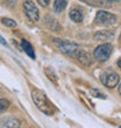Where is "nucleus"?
<instances>
[{"label": "nucleus", "mask_w": 121, "mask_h": 128, "mask_svg": "<svg viewBox=\"0 0 121 128\" xmlns=\"http://www.w3.org/2000/svg\"><path fill=\"white\" fill-rule=\"evenodd\" d=\"M32 98H33V101L35 102V105L41 112H43L44 114L47 115H52L54 106L43 92L40 91L38 88H33L32 90Z\"/></svg>", "instance_id": "obj_1"}, {"label": "nucleus", "mask_w": 121, "mask_h": 128, "mask_svg": "<svg viewBox=\"0 0 121 128\" xmlns=\"http://www.w3.org/2000/svg\"><path fill=\"white\" fill-rule=\"evenodd\" d=\"M54 42L62 52H64L65 55H69V56H72V57H76L77 54L79 52V50H80V47L77 43H74V42H70V41L55 38Z\"/></svg>", "instance_id": "obj_2"}, {"label": "nucleus", "mask_w": 121, "mask_h": 128, "mask_svg": "<svg viewBox=\"0 0 121 128\" xmlns=\"http://www.w3.org/2000/svg\"><path fill=\"white\" fill-rule=\"evenodd\" d=\"M100 79L105 86H107L110 88H113L118 85L119 80H120V77H119V74L116 72L110 70V71H104L100 76Z\"/></svg>", "instance_id": "obj_3"}, {"label": "nucleus", "mask_w": 121, "mask_h": 128, "mask_svg": "<svg viewBox=\"0 0 121 128\" xmlns=\"http://www.w3.org/2000/svg\"><path fill=\"white\" fill-rule=\"evenodd\" d=\"M112 49H113V47H112L111 43H104L96 48L93 55L97 61H100V62L107 61L112 54Z\"/></svg>", "instance_id": "obj_4"}, {"label": "nucleus", "mask_w": 121, "mask_h": 128, "mask_svg": "<svg viewBox=\"0 0 121 128\" xmlns=\"http://www.w3.org/2000/svg\"><path fill=\"white\" fill-rule=\"evenodd\" d=\"M96 22L100 26H112L116 22V16L106 10H99L96 15Z\"/></svg>", "instance_id": "obj_5"}, {"label": "nucleus", "mask_w": 121, "mask_h": 128, "mask_svg": "<svg viewBox=\"0 0 121 128\" xmlns=\"http://www.w3.org/2000/svg\"><path fill=\"white\" fill-rule=\"evenodd\" d=\"M24 10L27 18L29 19L30 21H33V22H37V21L40 20V12L37 10V7L35 6V4L27 0V1H24Z\"/></svg>", "instance_id": "obj_6"}, {"label": "nucleus", "mask_w": 121, "mask_h": 128, "mask_svg": "<svg viewBox=\"0 0 121 128\" xmlns=\"http://www.w3.org/2000/svg\"><path fill=\"white\" fill-rule=\"evenodd\" d=\"M70 19L74 22H82L84 19V12L80 7H74L70 10Z\"/></svg>", "instance_id": "obj_7"}, {"label": "nucleus", "mask_w": 121, "mask_h": 128, "mask_svg": "<svg viewBox=\"0 0 121 128\" xmlns=\"http://www.w3.org/2000/svg\"><path fill=\"white\" fill-rule=\"evenodd\" d=\"M114 36V32L112 30H100L94 34L93 38L96 41H107Z\"/></svg>", "instance_id": "obj_8"}, {"label": "nucleus", "mask_w": 121, "mask_h": 128, "mask_svg": "<svg viewBox=\"0 0 121 128\" xmlns=\"http://www.w3.org/2000/svg\"><path fill=\"white\" fill-rule=\"evenodd\" d=\"M0 126L1 127H10V128H18L21 126V122L18 119L14 118H5L4 120L0 121Z\"/></svg>", "instance_id": "obj_9"}, {"label": "nucleus", "mask_w": 121, "mask_h": 128, "mask_svg": "<svg viewBox=\"0 0 121 128\" xmlns=\"http://www.w3.org/2000/svg\"><path fill=\"white\" fill-rule=\"evenodd\" d=\"M21 46H22V49H24V52H26L29 57H32L34 60V58H35V52H34L33 46H32V44H30L27 40H24V38H22V40H21Z\"/></svg>", "instance_id": "obj_10"}, {"label": "nucleus", "mask_w": 121, "mask_h": 128, "mask_svg": "<svg viewBox=\"0 0 121 128\" xmlns=\"http://www.w3.org/2000/svg\"><path fill=\"white\" fill-rule=\"evenodd\" d=\"M76 58H77V60H78L79 62H80L82 64H84V65H90V64H91L90 55H88V52H85V51H83L82 49L79 50V52L77 54Z\"/></svg>", "instance_id": "obj_11"}, {"label": "nucleus", "mask_w": 121, "mask_h": 128, "mask_svg": "<svg viewBox=\"0 0 121 128\" xmlns=\"http://www.w3.org/2000/svg\"><path fill=\"white\" fill-rule=\"evenodd\" d=\"M66 0H55L54 2V12L56 13H60V12H63L65 8H66Z\"/></svg>", "instance_id": "obj_12"}, {"label": "nucleus", "mask_w": 121, "mask_h": 128, "mask_svg": "<svg viewBox=\"0 0 121 128\" xmlns=\"http://www.w3.org/2000/svg\"><path fill=\"white\" fill-rule=\"evenodd\" d=\"M80 1L88 4V5H91V6H94V7H102L106 5L105 0H80Z\"/></svg>", "instance_id": "obj_13"}, {"label": "nucleus", "mask_w": 121, "mask_h": 128, "mask_svg": "<svg viewBox=\"0 0 121 128\" xmlns=\"http://www.w3.org/2000/svg\"><path fill=\"white\" fill-rule=\"evenodd\" d=\"M1 22H2V24H5L6 27H10V28L16 27V22L14 20H12V19H10V18H2V19H1Z\"/></svg>", "instance_id": "obj_14"}, {"label": "nucleus", "mask_w": 121, "mask_h": 128, "mask_svg": "<svg viewBox=\"0 0 121 128\" xmlns=\"http://www.w3.org/2000/svg\"><path fill=\"white\" fill-rule=\"evenodd\" d=\"M10 105V101L7 100V99H0V114L8 110Z\"/></svg>", "instance_id": "obj_15"}, {"label": "nucleus", "mask_w": 121, "mask_h": 128, "mask_svg": "<svg viewBox=\"0 0 121 128\" xmlns=\"http://www.w3.org/2000/svg\"><path fill=\"white\" fill-rule=\"evenodd\" d=\"M91 93L93 94V97L101 98V99H105V98H106L104 93H101V92H99V91H96V90H92V91H91Z\"/></svg>", "instance_id": "obj_16"}, {"label": "nucleus", "mask_w": 121, "mask_h": 128, "mask_svg": "<svg viewBox=\"0 0 121 128\" xmlns=\"http://www.w3.org/2000/svg\"><path fill=\"white\" fill-rule=\"evenodd\" d=\"M2 1L6 4L7 6H10V7L15 6V4H16V0H2Z\"/></svg>", "instance_id": "obj_17"}, {"label": "nucleus", "mask_w": 121, "mask_h": 128, "mask_svg": "<svg viewBox=\"0 0 121 128\" xmlns=\"http://www.w3.org/2000/svg\"><path fill=\"white\" fill-rule=\"evenodd\" d=\"M37 2L40 4L42 7H46L49 5V2H50V0H37Z\"/></svg>", "instance_id": "obj_18"}, {"label": "nucleus", "mask_w": 121, "mask_h": 128, "mask_svg": "<svg viewBox=\"0 0 121 128\" xmlns=\"http://www.w3.org/2000/svg\"><path fill=\"white\" fill-rule=\"evenodd\" d=\"M0 43H1V44H4V46H6V41H5V40H4V37L2 36H1V35H0Z\"/></svg>", "instance_id": "obj_19"}, {"label": "nucleus", "mask_w": 121, "mask_h": 128, "mask_svg": "<svg viewBox=\"0 0 121 128\" xmlns=\"http://www.w3.org/2000/svg\"><path fill=\"white\" fill-rule=\"evenodd\" d=\"M105 1H110V2H116L119 0H105Z\"/></svg>", "instance_id": "obj_20"}, {"label": "nucleus", "mask_w": 121, "mask_h": 128, "mask_svg": "<svg viewBox=\"0 0 121 128\" xmlns=\"http://www.w3.org/2000/svg\"><path fill=\"white\" fill-rule=\"evenodd\" d=\"M118 66L121 69V58H120V60H119V61H118Z\"/></svg>", "instance_id": "obj_21"}, {"label": "nucleus", "mask_w": 121, "mask_h": 128, "mask_svg": "<svg viewBox=\"0 0 121 128\" xmlns=\"http://www.w3.org/2000/svg\"><path fill=\"white\" fill-rule=\"evenodd\" d=\"M119 94L121 96V84H120V86H119Z\"/></svg>", "instance_id": "obj_22"}]
</instances>
